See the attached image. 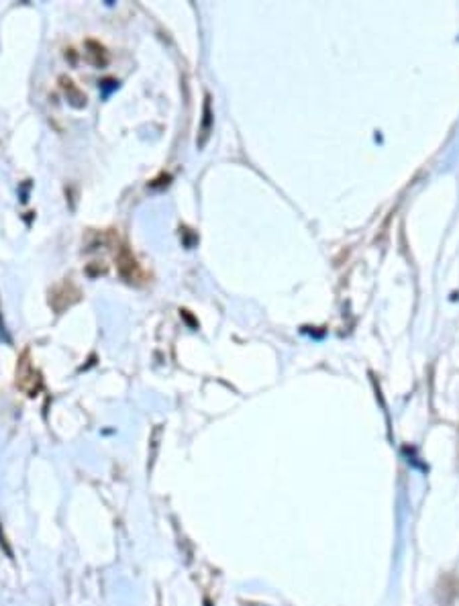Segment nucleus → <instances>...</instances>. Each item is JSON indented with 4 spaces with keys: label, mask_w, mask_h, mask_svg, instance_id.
<instances>
[{
    "label": "nucleus",
    "mask_w": 459,
    "mask_h": 606,
    "mask_svg": "<svg viewBox=\"0 0 459 606\" xmlns=\"http://www.w3.org/2000/svg\"><path fill=\"white\" fill-rule=\"evenodd\" d=\"M15 384L21 392L29 396V398H35V396L41 392L43 388V378L39 374V369L33 365L31 362V351L25 349L17 362V378H15Z\"/></svg>",
    "instance_id": "nucleus-1"
},
{
    "label": "nucleus",
    "mask_w": 459,
    "mask_h": 606,
    "mask_svg": "<svg viewBox=\"0 0 459 606\" xmlns=\"http://www.w3.org/2000/svg\"><path fill=\"white\" fill-rule=\"evenodd\" d=\"M115 262H117V270H119V273H121L122 280H127V282H141L143 278H145V273H143V270H141V266H139V262H137V257L133 255V251L129 249V245L127 243H121L119 245V249H117V253H115Z\"/></svg>",
    "instance_id": "nucleus-2"
},
{
    "label": "nucleus",
    "mask_w": 459,
    "mask_h": 606,
    "mask_svg": "<svg viewBox=\"0 0 459 606\" xmlns=\"http://www.w3.org/2000/svg\"><path fill=\"white\" fill-rule=\"evenodd\" d=\"M80 301V290L70 282L63 280L58 286H54V290L49 292V304L56 312H63L65 308H70L72 304H76Z\"/></svg>",
    "instance_id": "nucleus-3"
},
{
    "label": "nucleus",
    "mask_w": 459,
    "mask_h": 606,
    "mask_svg": "<svg viewBox=\"0 0 459 606\" xmlns=\"http://www.w3.org/2000/svg\"><path fill=\"white\" fill-rule=\"evenodd\" d=\"M60 84H61V90L65 92V96H67V100L74 104V106H78V109H82V106H86V94L82 90H78V86L70 80V78H65V76H61L60 78Z\"/></svg>",
    "instance_id": "nucleus-4"
},
{
    "label": "nucleus",
    "mask_w": 459,
    "mask_h": 606,
    "mask_svg": "<svg viewBox=\"0 0 459 606\" xmlns=\"http://www.w3.org/2000/svg\"><path fill=\"white\" fill-rule=\"evenodd\" d=\"M459 590V582L456 576H445L441 577V590H439V594H441V603L443 605H451L456 598H458V592Z\"/></svg>",
    "instance_id": "nucleus-5"
},
{
    "label": "nucleus",
    "mask_w": 459,
    "mask_h": 606,
    "mask_svg": "<svg viewBox=\"0 0 459 606\" xmlns=\"http://www.w3.org/2000/svg\"><path fill=\"white\" fill-rule=\"evenodd\" d=\"M202 127H200V139H198V147H202L209 139L211 133V122H213V111H211V96H204V111H202Z\"/></svg>",
    "instance_id": "nucleus-6"
},
{
    "label": "nucleus",
    "mask_w": 459,
    "mask_h": 606,
    "mask_svg": "<svg viewBox=\"0 0 459 606\" xmlns=\"http://www.w3.org/2000/svg\"><path fill=\"white\" fill-rule=\"evenodd\" d=\"M86 47L90 49V51H88V58H90L92 63H94L96 67H104V65H106V61H108V58H106V51H104V47H102L100 43L92 41V39H88V41H86Z\"/></svg>",
    "instance_id": "nucleus-7"
},
{
    "label": "nucleus",
    "mask_w": 459,
    "mask_h": 606,
    "mask_svg": "<svg viewBox=\"0 0 459 606\" xmlns=\"http://www.w3.org/2000/svg\"><path fill=\"white\" fill-rule=\"evenodd\" d=\"M0 547L6 551V555H8V557H13V549H10L8 541H6V537H4V533H2V527H0Z\"/></svg>",
    "instance_id": "nucleus-8"
}]
</instances>
